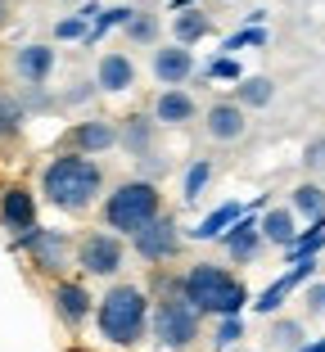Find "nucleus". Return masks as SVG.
<instances>
[{"label":"nucleus","instance_id":"obj_1","mask_svg":"<svg viewBox=\"0 0 325 352\" xmlns=\"http://www.w3.org/2000/svg\"><path fill=\"white\" fill-rule=\"evenodd\" d=\"M100 190H104V167L86 154H73V149L50 158L41 172V195L59 212H86L100 199Z\"/></svg>","mask_w":325,"mask_h":352},{"label":"nucleus","instance_id":"obj_2","mask_svg":"<svg viewBox=\"0 0 325 352\" xmlns=\"http://www.w3.org/2000/svg\"><path fill=\"white\" fill-rule=\"evenodd\" d=\"M149 311H154V298L140 285H126L122 280L104 298H95V330L113 348H136L149 334Z\"/></svg>","mask_w":325,"mask_h":352},{"label":"nucleus","instance_id":"obj_3","mask_svg":"<svg viewBox=\"0 0 325 352\" xmlns=\"http://www.w3.org/2000/svg\"><path fill=\"white\" fill-rule=\"evenodd\" d=\"M181 298L190 307L199 311V316H244L249 307V285H244L235 271L217 267V262H194V267L181 276Z\"/></svg>","mask_w":325,"mask_h":352},{"label":"nucleus","instance_id":"obj_4","mask_svg":"<svg viewBox=\"0 0 325 352\" xmlns=\"http://www.w3.org/2000/svg\"><path fill=\"white\" fill-rule=\"evenodd\" d=\"M154 217H163V195H158L154 181H122L104 199V226L113 235H136Z\"/></svg>","mask_w":325,"mask_h":352},{"label":"nucleus","instance_id":"obj_5","mask_svg":"<svg viewBox=\"0 0 325 352\" xmlns=\"http://www.w3.org/2000/svg\"><path fill=\"white\" fill-rule=\"evenodd\" d=\"M203 330V316L194 307H190L181 294H163V298H154V311H149V334H154L158 348H190V343L199 339Z\"/></svg>","mask_w":325,"mask_h":352},{"label":"nucleus","instance_id":"obj_6","mask_svg":"<svg viewBox=\"0 0 325 352\" xmlns=\"http://www.w3.org/2000/svg\"><path fill=\"white\" fill-rule=\"evenodd\" d=\"M23 253L32 258V267L45 271V276H63V271L73 267V239L63 235V230H50V226H32L27 235H14Z\"/></svg>","mask_w":325,"mask_h":352},{"label":"nucleus","instance_id":"obj_7","mask_svg":"<svg viewBox=\"0 0 325 352\" xmlns=\"http://www.w3.org/2000/svg\"><path fill=\"white\" fill-rule=\"evenodd\" d=\"M77 267L86 271V276H117L126 262V244L122 235H113V230H91V235L77 239Z\"/></svg>","mask_w":325,"mask_h":352},{"label":"nucleus","instance_id":"obj_8","mask_svg":"<svg viewBox=\"0 0 325 352\" xmlns=\"http://www.w3.org/2000/svg\"><path fill=\"white\" fill-rule=\"evenodd\" d=\"M131 244H136V253L145 262H172L181 253V226H177V217H154L145 230H136L131 235Z\"/></svg>","mask_w":325,"mask_h":352},{"label":"nucleus","instance_id":"obj_9","mask_svg":"<svg viewBox=\"0 0 325 352\" xmlns=\"http://www.w3.org/2000/svg\"><path fill=\"white\" fill-rule=\"evenodd\" d=\"M316 267H321L316 258L289 262V271H284L280 280H271V285H267V289L258 294V298H253V311H262V316H276V311L284 307V298H289V294H294L298 285H312V280H316Z\"/></svg>","mask_w":325,"mask_h":352},{"label":"nucleus","instance_id":"obj_10","mask_svg":"<svg viewBox=\"0 0 325 352\" xmlns=\"http://www.w3.org/2000/svg\"><path fill=\"white\" fill-rule=\"evenodd\" d=\"M262 204H267V199H258V204H253L249 212L221 235V249L231 253V262H253L258 253H262V230H258V208H262Z\"/></svg>","mask_w":325,"mask_h":352},{"label":"nucleus","instance_id":"obj_11","mask_svg":"<svg viewBox=\"0 0 325 352\" xmlns=\"http://www.w3.org/2000/svg\"><path fill=\"white\" fill-rule=\"evenodd\" d=\"M54 311H59V321L68 330H77V325H86L95 316V298L82 280H59L54 285Z\"/></svg>","mask_w":325,"mask_h":352},{"label":"nucleus","instance_id":"obj_12","mask_svg":"<svg viewBox=\"0 0 325 352\" xmlns=\"http://www.w3.org/2000/svg\"><path fill=\"white\" fill-rule=\"evenodd\" d=\"M0 221L14 235H27L36 226V195L27 186H5L0 190Z\"/></svg>","mask_w":325,"mask_h":352},{"label":"nucleus","instance_id":"obj_13","mask_svg":"<svg viewBox=\"0 0 325 352\" xmlns=\"http://www.w3.org/2000/svg\"><path fill=\"white\" fill-rule=\"evenodd\" d=\"M68 145H73V154H104V149L117 145V126L109 122V118H91V122H77L73 131H68Z\"/></svg>","mask_w":325,"mask_h":352},{"label":"nucleus","instance_id":"obj_14","mask_svg":"<svg viewBox=\"0 0 325 352\" xmlns=\"http://www.w3.org/2000/svg\"><path fill=\"white\" fill-rule=\"evenodd\" d=\"M190 73H194V54L186 50V45H163V50H154V77L168 91H177V86H186L190 82Z\"/></svg>","mask_w":325,"mask_h":352},{"label":"nucleus","instance_id":"obj_15","mask_svg":"<svg viewBox=\"0 0 325 352\" xmlns=\"http://www.w3.org/2000/svg\"><path fill=\"white\" fill-rule=\"evenodd\" d=\"M95 86H100V91H109V95L131 91V86H136V63L126 59L122 50H109L104 59H100V68H95Z\"/></svg>","mask_w":325,"mask_h":352},{"label":"nucleus","instance_id":"obj_16","mask_svg":"<svg viewBox=\"0 0 325 352\" xmlns=\"http://www.w3.org/2000/svg\"><path fill=\"white\" fill-rule=\"evenodd\" d=\"M14 73L27 86H41L45 77L54 73V50L50 45H19V50H14Z\"/></svg>","mask_w":325,"mask_h":352},{"label":"nucleus","instance_id":"obj_17","mask_svg":"<svg viewBox=\"0 0 325 352\" xmlns=\"http://www.w3.org/2000/svg\"><path fill=\"white\" fill-rule=\"evenodd\" d=\"M194 113H199V104L181 86L177 91H163L154 100V122H163V126H186V122H194Z\"/></svg>","mask_w":325,"mask_h":352},{"label":"nucleus","instance_id":"obj_18","mask_svg":"<svg viewBox=\"0 0 325 352\" xmlns=\"http://www.w3.org/2000/svg\"><path fill=\"white\" fill-rule=\"evenodd\" d=\"M203 126H208V135L212 140H221V145H231V140H240L244 135V109L240 104H212L208 109V118H203Z\"/></svg>","mask_w":325,"mask_h":352},{"label":"nucleus","instance_id":"obj_19","mask_svg":"<svg viewBox=\"0 0 325 352\" xmlns=\"http://www.w3.org/2000/svg\"><path fill=\"white\" fill-rule=\"evenodd\" d=\"M258 230H262V244H276V249H289L298 239V217L289 208H267L258 217Z\"/></svg>","mask_w":325,"mask_h":352},{"label":"nucleus","instance_id":"obj_20","mask_svg":"<svg viewBox=\"0 0 325 352\" xmlns=\"http://www.w3.org/2000/svg\"><path fill=\"white\" fill-rule=\"evenodd\" d=\"M244 212H249V208H244V204H235V199H231V204H221V208H212L208 217H203L199 226L190 230V239H221L226 230L235 226V221L244 217Z\"/></svg>","mask_w":325,"mask_h":352},{"label":"nucleus","instance_id":"obj_21","mask_svg":"<svg viewBox=\"0 0 325 352\" xmlns=\"http://www.w3.org/2000/svg\"><path fill=\"white\" fill-rule=\"evenodd\" d=\"M117 145H126V154H136V158H149V149H154V122L145 113L126 118V126H117Z\"/></svg>","mask_w":325,"mask_h":352},{"label":"nucleus","instance_id":"obj_22","mask_svg":"<svg viewBox=\"0 0 325 352\" xmlns=\"http://www.w3.org/2000/svg\"><path fill=\"white\" fill-rule=\"evenodd\" d=\"M212 32V19L203 10H181L177 19H172V36H177V45H194V41H203V36H208Z\"/></svg>","mask_w":325,"mask_h":352},{"label":"nucleus","instance_id":"obj_23","mask_svg":"<svg viewBox=\"0 0 325 352\" xmlns=\"http://www.w3.org/2000/svg\"><path fill=\"white\" fill-rule=\"evenodd\" d=\"M289 212H294V217H307V221H325V190L316 186V181L298 186L294 195H289Z\"/></svg>","mask_w":325,"mask_h":352},{"label":"nucleus","instance_id":"obj_24","mask_svg":"<svg viewBox=\"0 0 325 352\" xmlns=\"http://www.w3.org/2000/svg\"><path fill=\"white\" fill-rule=\"evenodd\" d=\"M95 19H100V10H95V5H82L77 14H68V19L54 23V41H86Z\"/></svg>","mask_w":325,"mask_h":352},{"label":"nucleus","instance_id":"obj_25","mask_svg":"<svg viewBox=\"0 0 325 352\" xmlns=\"http://www.w3.org/2000/svg\"><path fill=\"white\" fill-rule=\"evenodd\" d=\"M235 95H240V109H267L276 100V86H271V77H240Z\"/></svg>","mask_w":325,"mask_h":352},{"label":"nucleus","instance_id":"obj_26","mask_svg":"<svg viewBox=\"0 0 325 352\" xmlns=\"http://www.w3.org/2000/svg\"><path fill=\"white\" fill-rule=\"evenodd\" d=\"M321 249H325V221H312L307 230H298V239L284 249V258H289V262H303V258H316Z\"/></svg>","mask_w":325,"mask_h":352},{"label":"nucleus","instance_id":"obj_27","mask_svg":"<svg viewBox=\"0 0 325 352\" xmlns=\"http://www.w3.org/2000/svg\"><path fill=\"white\" fill-rule=\"evenodd\" d=\"M212 181V163L208 158H194V163L186 167V176H181V199H186V204H194V199L203 195V186H208Z\"/></svg>","mask_w":325,"mask_h":352},{"label":"nucleus","instance_id":"obj_28","mask_svg":"<svg viewBox=\"0 0 325 352\" xmlns=\"http://www.w3.org/2000/svg\"><path fill=\"white\" fill-rule=\"evenodd\" d=\"M122 32H126V36H131L136 45H154V41H158V32H163V28H158V19H154V14H140V10H136V19L126 23Z\"/></svg>","mask_w":325,"mask_h":352},{"label":"nucleus","instance_id":"obj_29","mask_svg":"<svg viewBox=\"0 0 325 352\" xmlns=\"http://www.w3.org/2000/svg\"><path fill=\"white\" fill-rule=\"evenodd\" d=\"M271 343H276V348H284V352H298V348H303V325H298V321H289V316H284V321H276L271 325Z\"/></svg>","mask_w":325,"mask_h":352},{"label":"nucleus","instance_id":"obj_30","mask_svg":"<svg viewBox=\"0 0 325 352\" xmlns=\"http://www.w3.org/2000/svg\"><path fill=\"white\" fill-rule=\"evenodd\" d=\"M244 339V316H221L217 330H212V348H235V343Z\"/></svg>","mask_w":325,"mask_h":352},{"label":"nucleus","instance_id":"obj_31","mask_svg":"<svg viewBox=\"0 0 325 352\" xmlns=\"http://www.w3.org/2000/svg\"><path fill=\"white\" fill-rule=\"evenodd\" d=\"M203 77H217V82H240V77H244V68L231 59V54H217V59H212L208 68H203Z\"/></svg>","mask_w":325,"mask_h":352},{"label":"nucleus","instance_id":"obj_32","mask_svg":"<svg viewBox=\"0 0 325 352\" xmlns=\"http://www.w3.org/2000/svg\"><path fill=\"white\" fill-rule=\"evenodd\" d=\"M249 45H267V32L262 28H244V32H235V36H226V41H221V50L235 54V50H249Z\"/></svg>","mask_w":325,"mask_h":352},{"label":"nucleus","instance_id":"obj_33","mask_svg":"<svg viewBox=\"0 0 325 352\" xmlns=\"http://www.w3.org/2000/svg\"><path fill=\"white\" fill-rule=\"evenodd\" d=\"M19 122H23V109L10 100V95H0V135H14Z\"/></svg>","mask_w":325,"mask_h":352},{"label":"nucleus","instance_id":"obj_34","mask_svg":"<svg viewBox=\"0 0 325 352\" xmlns=\"http://www.w3.org/2000/svg\"><path fill=\"white\" fill-rule=\"evenodd\" d=\"M303 167H307V172H325V135L303 149Z\"/></svg>","mask_w":325,"mask_h":352},{"label":"nucleus","instance_id":"obj_35","mask_svg":"<svg viewBox=\"0 0 325 352\" xmlns=\"http://www.w3.org/2000/svg\"><path fill=\"white\" fill-rule=\"evenodd\" d=\"M303 302H307V307L316 311V316H325V280H312V285H307Z\"/></svg>","mask_w":325,"mask_h":352},{"label":"nucleus","instance_id":"obj_36","mask_svg":"<svg viewBox=\"0 0 325 352\" xmlns=\"http://www.w3.org/2000/svg\"><path fill=\"white\" fill-rule=\"evenodd\" d=\"M298 352H325V339H312V343H303Z\"/></svg>","mask_w":325,"mask_h":352},{"label":"nucleus","instance_id":"obj_37","mask_svg":"<svg viewBox=\"0 0 325 352\" xmlns=\"http://www.w3.org/2000/svg\"><path fill=\"white\" fill-rule=\"evenodd\" d=\"M10 19V0H0V23Z\"/></svg>","mask_w":325,"mask_h":352}]
</instances>
